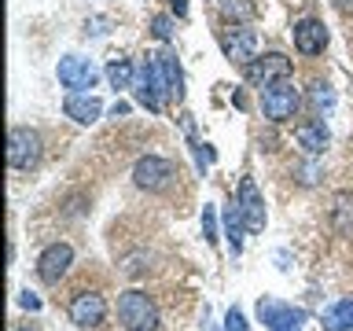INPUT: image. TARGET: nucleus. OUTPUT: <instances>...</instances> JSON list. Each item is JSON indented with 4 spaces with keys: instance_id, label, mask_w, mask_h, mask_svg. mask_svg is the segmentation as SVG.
<instances>
[{
    "instance_id": "obj_1",
    "label": "nucleus",
    "mask_w": 353,
    "mask_h": 331,
    "mask_svg": "<svg viewBox=\"0 0 353 331\" xmlns=\"http://www.w3.org/2000/svg\"><path fill=\"white\" fill-rule=\"evenodd\" d=\"M118 320L125 331H159V305L143 291H125L118 298Z\"/></svg>"
},
{
    "instance_id": "obj_2",
    "label": "nucleus",
    "mask_w": 353,
    "mask_h": 331,
    "mask_svg": "<svg viewBox=\"0 0 353 331\" xmlns=\"http://www.w3.org/2000/svg\"><path fill=\"white\" fill-rule=\"evenodd\" d=\"M298 103H302V92H298V85L291 81V77H283V81H272L269 88H261V110H265V118H272V121L294 118Z\"/></svg>"
},
{
    "instance_id": "obj_3",
    "label": "nucleus",
    "mask_w": 353,
    "mask_h": 331,
    "mask_svg": "<svg viewBox=\"0 0 353 331\" xmlns=\"http://www.w3.org/2000/svg\"><path fill=\"white\" fill-rule=\"evenodd\" d=\"M132 92H137L140 107H148L151 114H159V110L165 107V99H170V92H165V81H162V70H159V59H151L140 66L137 74V85H132Z\"/></svg>"
},
{
    "instance_id": "obj_4",
    "label": "nucleus",
    "mask_w": 353,
    "mask_h": 331,
    "mask_svg": "<svg viewBox=\"0 0 353 331\" xmlns=\"http://www.w3.org/2000/svg\"><path fill=\"white\" fill-rule=\"evenodd\" d=\"M132 181L143 192H170L173 181H176V166L170 159H159V154H148L132 166Z\"/></svg>"
},
{
    "instance_id": "obj_5",
    "label": "nucleus",
    "mask_w": 353,
    "mask_h": 331,
    "mask_svg": "<svg viewBox=\"0 0 353 331\" xmlns=\"http://www.w3.org/2000/svg\"><path fill=\"white\" fill-rule=\"evenodd\" d=\"M8 162L15 170H33L41 162V132L30 126H15L8 137Z\"/></svg>"
},
{
    "instance_id": "obj_6",
    "label": "nucleus",
    "mask_w": 353,
    "mask_h": 331,
    "mask_svg": "<svg viewBox=\"0 0 353 331\" xmlns=\"http://www.w3.org/2000/svg\"><path fill=\"white\" fill-rule=\"evenodd\" d=\"M283 77H291V59H287L283 52H265V55L247 63V81L250 85L269 88L272 81H283Z\"/></svg>"
},
{
    "instance_id": "obj_7",
    "label": "nucleus",
    "mask_w": 353,
    "mask_h": 331,
    "mask_svg": "<svg viewBox=\"0 0 353 331\" xmlns=\"http://www.w3.org/2000/svg\"><path fill=\"white\" fill-rule=\"evenodd\" d=\"M258 317L261 324H269V331H302L305 313L287 302H276V298H261L258 302Z\"/></svg>"
},
{
    "instance_id": "obj_8",
    "label": "nucleus",
    "mask_w": 353,
    "mask_h": 331,
    "mask_svg": "<svg viewBox=\"0 0 353 331\" xmlns=\"http://www.w3.org/2000/svg\"><path fill=\"white\" fill-rule=\"evenodd\" d=\"M221 48L232 63H243L247 66L250 59H258V33L247 30V26H236V30H225L221 33Z\"/></svg>"
},
{
    "instance_id": "obj_9",
    "label": "nucleus",
    "mask_w": 353,
    "mask_h": 331,
    "mask_svg": "<svg viewBox=\"0 0 353 331\" xmlns=\"http://www.w3.org/2000/svg\"><path fill=\"white\" fill-rule=\"evenodd\" d=\"M70 320L77 328H99L107 320V302H103V294H96V291H81V294H74V302H70Z\"/></svg>"
},
{
    "instance_id": "obj_10",
    "label": "nucleus",
    "mask_w": 353,
    "mask_h": 331,
    "mask_svg": "<svg viewBox=\"0 0 353 331\" xmlns=\"http://www.w3.org/2000/svg\"><path fill=\"white\" fill-rule=\"evenodd\" d=\"M70 261H74L70 243H52V247L37 258V276L44 283H59L66 276V269H70Z\"/></svg>"
},
{
    "instance_id": "obj_11",
    "label": "nucleus",
    "mask_w": 353,
    "mask_h": 331,
    "mask_svg": "<svg viewBox=\"0 0 353 331\" xmlns=\"http://www.w3.org/2000/svg\"><path fill=\"white\" fill-rule=\"evenodd\" d=\"M59 81L66 88H74V92H85V88H92L99 81V70L88 59H77V55H66L59 59Z\"/></svg>"
},
{
    "instance_id": "obj_12",
    "label": "nucleus",
    "mask_w": 353,
    "mask_h": 331,
    "mask_svg": "<svg viewBox=\"0 0 353 331\" xmlns=\"http://www.w3.org/2000/svg\"><path fill=\"white\" fill-rule=\"evenodd\" d=\"M236 206H239V214H243L247 232H261L265 228V199H261V192H258V184H254V181H243L239 184Z\"/></svg>"
},
{
    "instance_id": "obj_13",
    "label": "nucleus",
    "mask_w": 353,
    "mask_h": 331,
    "mask_svg": "<svg viewBox=\"0 0 353 331\" xmlns=\"http://www.w3.org/2000/svg\"><path fill=\"white\" fill-rule=\"evenodd\" d=\"M294 48L302 52V55H320L327 48V26L320 19H302V22H294Z\"/></svg>"
},
{
    "instance_id": "obj_14",
    "label": "nucleus",
    "mask_w": 353,
    "mask_h": 331,
    "mask_svg": "<svg viewBox=\"0 0 353 331\" xmlns=\"http://www.w3.org/2000/svg\"><path fill=\"white\" fill-rule=\"evenodd\" d=\"M63 110H66V118L81 121V126H92V121L99 118V110H103V103H99L96 96H88V92H70Z\"/></svg>"
},
{
    "instance_id": "obj_15",
    "label": "nucleus",
    "mask_w": 353,
    "mask_h": 331,
    "mask_svg": "<svg viewBox=\"0 0 353 331\" xmlns=\"http://www.w3.org/2000/svg\"><path fill=\"white\" fill-rule=\"evenodd\" d=\"M159 59V70H162V81H165V92H170V99H181L184 96V74H181V63H176L173 52H162L154 55Z\"/></svg>"
},
{
    "instance_id": "obj_16",
    "label": "nucleus",
    "mask_w": 353,
    "mask_h": 331,
    "mask_svg": "<svg viewBox=\"0 0 353 331\" xmlns=\"http://www.w3.org/2000/svg\"><path fill=\"white\" fill-rule=\"evenodd\" d=\"M298 143L309 151V154H320L327 148V129H324V121H302L298 126Z\"/></svg>"
},
{
    "instance_id": "obj_17",
    "label": "nucleus",
    "mask_w": 353,
    "mask_h": 331,
    "mask_svg": "<svg viewBox=\"0 0 353 331\" xmlns=\"http://www.w3.org/2000/svg\"><path fill=\"white\" fill-rule=\"evenodd\" d=\"M331 225H335L339 236H353V195L350 192L335 195V206H331Z\"/></svg>"
},
{
    "instance_id": "obj_18",
    "label": "nucleus",
    "mask_w": 353,
    "mask_h": 331,
    "mask_svg": "<svg viewBox=\"0 0 353 331\" xmlns=\"http://www.w3.org/2000/svg\"><path fill=\"white\" fill-rule=\"evenodd\" d=\"M353 328V298H342L324 313V331H350Z\"/></svg>"
},
{
    "instance_id": "obj_19",
    "label": "nucleus",
    "mask_w": 353,
    "mask_h": 331,
    "mask_svg": "<svg viewBox=\"0 0 353 331\" xmlns=\"http://www.w3.org/2000/svg\"><path fill=\"white\" fill-rule=\"evenodd\" d=\"M243 214H239V206L232 203L228 210H225V236H228V247H232V254H239L243 250Z\"/></svg>"
},
{
    "instance_id": "obj_20",
    "label": "nucleus",
    "mask_w": 353,
    "mask_h": 331,
    "mask_svg": "<svg viewBox=\"0 0 353 331\" xmlns=\"http://www.w3.org/2000/svg\"><path fill=\"white\" fill-rule=\"evenodd\" d=\"M217 11L225 19H236V22H250L254 19V4H250V0H217Z\"/></svg>"
},
{
    "instance_id": "obj_21",
    "label": "nucleus",
    "mask_w": 353,
    "mask_h": 331,
    "mask_svg": "<svg viewBox=\"0 0 353 331\" xmlns=\"http://www.w3.org/2000/svg\"><path fill=\"white\" fill-rule=\"evenodd\" d=\"M107 81L114 85V88H132V63L129 59H110Z\"/></svg>"
},
{
    "instance_id": "obj_22",
    "label": "nucleus",
    "mask_w": 353,
    "mask_h": 331,
    "mask_svg": "<svg viewBox=\"0 0 353 331\" xmlns=\"http://www.w3.org/2000/svg\"><path fill=\"white\" fill-rule=\"evenodd\" d=\"M151 33H154L159 41H170V37H173V19H170V15H154V19H151Z\"/></svg>"
},
{
    "instance_id": "obj_23",
    "label": "nucleus",
    "mask_w": 353,
    "mask_h": 331,
    "mask_svg": "<svg viewBox=\"0 0 353 331\" xmlns=\"http://www.w3.org/2000/svg\"><path fill=\"white\" fill-rule=\"evenodd\" d=\"M203 236H206V243H217V210L214 206L203 210Z\"/></svg>"
},
{
    "instance_id": "obj_24",
    "label": "nucleus",
    "mask_w": 353,
    "mask_h": 331,
    "mask_svg": "<svg viewBox=\"0 0 353 331\" xmlns=\"http://www.w3.org/2000/svg\"><path fill=\"white\" fill-rule=\"evenodd\" d=\"M225 331H247V317H243L239 309H228V317H225Z\"/></svg>"
},
{
    "instance_id": "obj_25",
    "label": "nucleus",
    "mask_w": 353,
    "mask_h": 331,
    "mask_svg": "<svg viewBox=\"0 0 353 331\" xmlns=\"http://www.w3.org/2000/svg\"><path fill=\"white\" fill-rule=\"evenodd\" d=\"M331 99H335V96H331L327 85H313V107H316V110H320V107H331Z\"/></svg>"
},
{
    "instance_id": "obj_26",
    "label": "nucleus",
    "mask_w": 353,
    "mask_h": 331,
    "mask_svg": "<svg viewBox=\"0 0 353 331\" xmlns=\"http://www.w3.org/2000/svg\"><path fill=\"white\" fill-rule=\"evenodd\" d=\"M19 305H22V309H41V298H37V294H30V291H22Z\"/></svg>"
},
{
    "instance_id": "obj_27",
    "label": "nucleus",
    "mask_w": 353,
    "mask_h": 331,
    "mask_svg": "<svg viewBox=\"0 0 353 331\" xmlns=\"http://www.w3.org/2000/svg\"><path fill=\"white\" fill-rule=\"evenodd\" d=\"M331 4H335L342 15H353V0H331Z\"/></svg>"
},
{
    "instance_id": "obj_28",
    "label": "nucleus",
    "mask_w": 353,
    "mask_h": 331,
    "mask_svg": "<svg viewBox=\"0 0 353 331\" xmlns=\"http://www.w3.org/2000/svg\"><path fill=\"white\" fill-rule=\"evenodd\" d=\"M173 11H176V15H184V11H188V0H173Z\"/></svg>"
},
{
    "instance_id": "obj_29",
    "label": "nucleus",
    "mask_w": 353,
    "mask_h": 331,
    "mask_svg": "<svg viewBox=\"0 0 353 331\" xmlns=\"http://www.w3.org/2000/svg\"><path fill=\"white\" fill-rule=\"evenodd\" d=\"M206 331H214V328H210V320H206Z\"/></svg>"
},
{
    "instance_id": "obj_30",
    "label": "nucleus",
    "mask_w": 353,
    "mask_h": 331,
    "mask_svg": "<svg viewBox=\"0 0 353 331\" xmlns=\"http://www.w3.org/2000/svg\"><path fill=\"white\" fill-rule=\"evenodd\" d=\"M19 331H30V328H19Z\"/></svg>"
}]
</instances>
